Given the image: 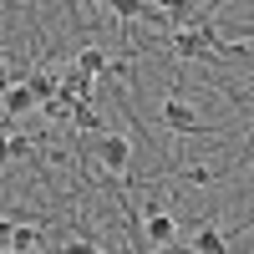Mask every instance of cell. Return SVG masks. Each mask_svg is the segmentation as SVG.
Segmentation results:
<instances>
[{
  "mask_svg": "<svg viewBox=\"0 0 254 254\" xmlns=\"http://www.w3.org/2000/svg\"><path fill=\"white\" fill-rule=\"evenodd\" d=\"M229 51H239V46H229L214 31V20L198 15V10H193V20H188L183 31H173V56L178 61H203V56H229Z\"/></svg>",
  "mask_w": 254,
  "mask_h": 254,
  "instance_id": "1",
  "label": "cell"
},
{
  "mask_svg": "<svg viewBox=\"0 0 254 254\" xmlns=\"http://www.w3.org/2000/svg\"><path fill=\"white\" fill-rule=\"evenodd\" d=\"M97 163H102V173H127V163H132V137H122V132L97 137Z\"/></svg>",
  "mask_w": 254,
  "mask_h": 254,
  "instance_id": "2",
  "label": "cell"
},
{
  "mask_svg": "<svg viewBox=\"0 0 254 254\" xmlns=\"http://www.w3.org/2000/svg\"><path fill=\"white\" fill-rule=\"evenodd\" d=\"M36 107H41V102H36V92H31V81H26V76H10V81H5V97H0V112L15 122V117L36 112Z\"/></svg>",
  "mask_w": 254,
  "mask_h": 254,
  "instance_id": "3",
  "label": "cell"
},
{
  "mask_svg": "<svg viewBox=\"0 0 254 254\" xmlns=\"http://www.w3.org/2000/svg\"><path fill=\"white\" fill-rule=\"evenodd\" d=\"M142 239L153 244V249H173V239H178V219L163 214V208H153V214L142 219Z\"/></svg>",
  "mask_w": 254,
  "mask_h": 254,
  "instance_id": "4",
  "label": "cell"
},
{
  "mask_svg": "<svg viewBox=\"0 0 254 254\" xmlns=\"http://www.w3.org/2000/svg\"><path fill=\"white\" fill-rule=\"evenodd\" d=\"M163 127L168 132H198V112H193V102H183V97H168L163 102Z\"/></svg>",
  "mask_w": 254,
  "mask_h": 254,
  "instance_id": "5",
  "label": "cell"
},
{
  "mask_svg": "<svg viewBox=\"0 0 254 254\" xmlns=\"http://www.w3.org/2000/svg\"><path fill=\"white\" fill-rule=\"evenodd\" d=\"M61 92H66V97H76V102H97L102 81H97V76H87L81 66H61Z\"/></svg>",
  "mask_w": 254,
  "mask_h": 254,
  "instance_id": "6",
  "label": "cell"
},
{
  "mask_svg": "<svg viewBox=\"0 0 254 254\" xmlns=\"http://www.w3.org/2000/svg\"><path fill=\"white\" fill-rule=\"evenodd\" d=\"M36 244H41L36 224H15V219H5V249H10V254H36Z\"/></svg>",
  "mask_w": 254,
  "mask_h": 254,
  "instance_id": "7",
  "label": "cell"
},
{
  "mask_svg": "<svg viewBox=\"0 0 254 254\" xmlns=\"http://www.w3.org/2000/svg\"><path fill=\"white\" fill-rule=\"evenodd\" d=\"M71 132H81V137H107V132H102V112H97V102H81V107H76Z\"/></svg>",
  "mask_w": 254,
  "mask_h": 254,
  "instance_id": "8",
  "label": "cell"
},
{
  "mask_svg": "<svg viewBox=\"0 0 254 254\" xmlns=\"http://www.w3.org/2000/svg\"><path fill=\"white\" fill-rule=\"evenodd\" d=\"M71 66H81V71H87V76H107L112 71V61H107V51H102V46H87V51H76V61H71Z\"/></svg>",
  "mask_w": 254,
  "mask_h": 254,
  "instance_id": "9",
  "label": "cell"
},
{
  "mask_svg": "<svg viewBox=\"0 0 254 254\" xmlns=\"http://www.w3.org/2000/svg\"><path fill=\"white\" fill-rule=\"evenodd\" d=\"M26 81H31V92H36L41 107H51V102L61 97V76H51V71H31Z\"/></svg>",
  "mask_w": 254,
  "mask_h": 254,
  "instance_id": "10",
  "label": "cell"
},
{
  "mask_svg": "<svg viewBox=\"0 0 254 254\" xmlns=\"http://www.w3.org/2000/svg\"><path fill=\"white\" fill-rule=\"evenodd\" d=\"M188 249H193V254H229V239L219 234L214 224H203L198 234H193V244H188Z\"/></svg>",
  "mask_w": 254,
  "mask_h": 254,
  "instance_id": "11",
  "label": "cell"
},
{
  "mask_svg": "<svg viewBox=\"0 0 254 254\" xmlns=\"http://www.w3.org/2000/svg\"><path fill=\"white\" fill-rule=\"evenodd\" d=\"M183 183L188 188H208V183H214V168H208V163H188L183 168Z\"/></svg>",
  "mask_w": 254,
  "mask_h": 254,
  "instance_id": "12",
  "label": "cell"
},
{
  "mask_svg": "<svg viewBox=\"0 0 254 254\" xmlns=\"http://www.w3.org/2000/svg\"><path fill=\"white\" fill-rule=\"evenodd\" d=\"M5 158H10V163L31 158V137H26V132H15V127H10V137H5Z\"/></svg>",
  "mask_w": 254,
  "mask_h": 254,
  "instance_id": "13",
  "label": "cell"
},
{
  "mask_svg": "<svg viewBox=\"0 0 254 254\" xmlns=\"http://www.w3.org/2000/svg\"><path fill=\"white\" fill-rule=\"evenodd\" d=\"M147 5H142V0H112V15L117 20H132V15H142Z\"/></svg>",
  "mask_w": 254,
  "mask_h": 254,
  "instance_id": "14",
  "label": "cell"
},
{
  "mask_svg": "<svg viewBox=\"0 0 254 254\" xmlns=\"http://www.w3.org/2000/svg\"><path fill=\"white\" fill-rule=\"evenodd\" d=\"M61 254H102L92 239H66V244H61Z\"/></svg>",
  "mask_w": 254,
  "mask_h": 254,
  "instance_id": "15",
  "label": "cell"
},
{
  "mask_svg": "<svg viewBox=\"0 0 254 254\" xmlns=\"http://www.w3.org/2000/svg\"><path fill=\"white\" fill-rule=\"evenodd\" d=\"M5 254H10V249H5Z\"/></svg>",
  "mask_w": 254,
  "mask_h": 254,
  "instance_id": "16",
  "label": "cell"
}]
</instances>
